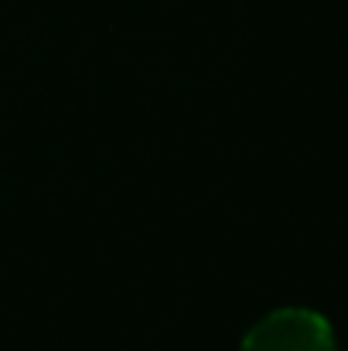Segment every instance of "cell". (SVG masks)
<instances>
[{"mask_svg":"<svg viewBox=\"0 0 348 351\" xmlns=\"http://www.w3.org/2000/svg\"><path fill=\"white\" fill-rule=\"evenodd\" d=\"M239 351H338L332 321L308 307H280L256 321Z\"/></svg>","mask_w":348,"mask_h":351,"instance_id":"1","label":"cell"}]
</instances>
